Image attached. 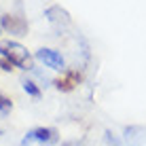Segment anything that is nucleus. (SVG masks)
<instances>
[{
    "mask_svg": "<svg viewBox=\"0 0 146 146\" xmlns=\"http://www.w3.org/2000/svg\"><path fill=\"white\" fill-rule=\"evenodd\" d=\"M21 85H23V89H26V93H30L32 98H40V89L32 83V80H21Z\"/></svg>",
    "mask_w": 146,
    "mask_h": 146,
    "instance_id": "6e6552de",
    "label": "nucleus"
},
{
    "mask_svg": "<svg viewBox=\"0 0 146 146\" xmlns=\"http://www.w3.org/2000/svg\"><path fill=\"white\" fill-rule=\"evenodd\" d=\"M80 80H83V76H80L78 70H66L62 76L55 80V87H57L59 91H72Z\"/></svg>",
    "mask_w": 146,
    "mask_h": 146,
    "instance_id": "39448f33",
    "label": "nucleus"
},
{
    "mask_svg": "<svg viewBox=\"0 0 146 146\" xmlns=\"http://www.w3.org/2000/svg\"><path fill=\"white\" fill-rule=\"evenodd\" d=\"M15 64L11 62V59H7V57H0V70H4V72H11Z\"/></svg>",
    "mask_w": 146,
    "mask_h": 146,
    "instance_id": "9d476101",
    "label": "nucleus"
},
{
    "mask_svg": "<svg viewBox=\"0 0 146 146\" xmlns=\"http://www.w3.org/2000/svg\"><path fill=\"white\" fill-rule=\"evenodd\" d=\"M125 140L129 142V146H140L146 140V131L142 127H127L125 129Z\"/></svg>",
    "mask_w": 146,
    "mask_h": 146,
    "instance_id": "0eeeda50",
    "label": "nucleus"
},
{
    "mask_svg": "<svg viewBox=\"0 0 146 146\" xmlns=\"http://www.w3.org/2000/svg\"><path fill=\"white\" fill-rule=\"evenodd\" d=\"M106 140H108V142L112 144V146H121V142H119L117 138H114V133H112V131H106Z\"/></svg>",
    "mask_w": 146,
    "mask_h": 146,
    "instance_id": "9b49d317",
    "label": "nucleus"
},
{
    "mask_svg": "<svg viewBox=\"0 0 146 146\" xmlns=\"http://www.w3.org/2000/svg\"><path fill=\"white\" fill-rule=\"evenodd\" d=\"M30 142H40V144H53L57 142V129L53 127H36L32 129L26 138H23V146H28Z\"/></svg>",
    "mask_w": 146,
    "mask_h": 146,
    "instance_id": "7ed1b4c3",
    "label": "nucleus"
},
{
    "mask_svg": "<svg viewBox=\"0 0 146 146\" xmlns=\"http://www.w3.org/2000/svg\"><path fill=\"white\" fill-rule=\"evenodd\" d=\"M11 108H13L11 98H7V95H2V93H0V112H2V114H7Z\"/></svg>",
    "mask_w": 146,
    "mask_h": 146,
    "instance_id": "1a4fd4ad",
    "label": "nucleus"
},
{
    "mask_svg": "<svg viewBox=\"0 0 146 146\" xmlns=\"http://www.w3.org/2000/svg\"><path fill=\"white\" fill-rule=\"evenodd\" d=\"M44 15L49 17V21H51L55 28H66L68 23H70V17H68V13L64 11L62 7H49Z\"/></svg>",
    "mask_w": 146,
    "mask_h": 146,
    "instance_id": "423d86ee",
    "label": "nucleus"
},
{
    "mask_svg": "<svg viewBox=\"0 0 146 146\" xmlns=\"http://www.w3.org/2000/svg\"><path fill=\"white\" fill-rule=\"evenodd\" d=\"M36 59L40 64H44L47 68H53V70H62L64 66H66L62 53L55 51V49H47V47H42V49L36 51Z\"/></svg>",
    "mask_w": 146,
    "mask_h": 146,
    "instance_id": "20e7f679",
    "label": "nucleus"
},
{
    "mask_svg": "<svg viewBox=\"0 0 146 146\" xmlns=\"http://www.w3.org/2000/svg\"><path fill=\"white\" fill-rule=\"evenodd\" d=\"M0 57L11 59L15 66L23 68V70H32V59L30 53L23 44L13 42V40H0Z\"/></svg>",
    "mask_w": 146,
    "mask_h": 146,
    "instance_id": "f257e3e1",
    "label": "nucleus"
},
{
    "mask_svg": "<svg viewBox=\"0 0 146 146\" xmlns=\"http://www.w3.org/2000/svg\"><path fill=\"white\" fill-rule=\"evenodd\" d=\"M0 28L11 32L13 36H26L28 34V21L23 17H17V15H11V13H4L0 17Z\"/></svg>",
    "mask_w": 146,
    "mask_h": 146,
    "instance_id": "f03ea898",
    "label": "nucleus"
}]
</instances>
